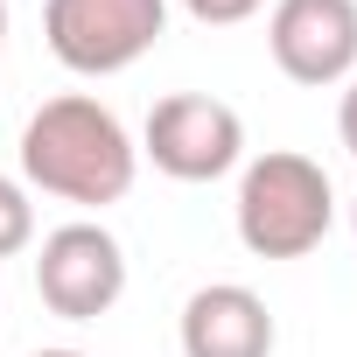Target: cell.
<instances>
[{
	"instance_id": "52a82bcc",
	"label": "cell",
	"mask_w": 357,
	"mask_h": 357,
	"mask_svg": "<svg viewBox=\"0 0 357 357\" xmlns=\"http://www.w3.org/2000/svg\"><path fill=\"white\" fill-rule=\"evenodd\" d=\"M183 357H273V315L252 287L211 280L183 301Z\"/></svg>"
},
{
	"instance_id": "7c38bea8",
	"label": "cell",
	"mask_w": 357,
	"mask_h": 357,
	"mask_svg": "<svg viewBox=\"0 0 357 357\" xmlns=\"http://www.w3.org/2000/svg\"><path fill=\"white\" fill-rule=\"evenodd\" d=\"M0 43H8V0H0Z\"/></svg>"
},
{
	"instance_id": "30bf717a",
	"label": "cell",
	"mask_w": 357,
	"mask_h": 357,
	"mask_svg": "<svg viewBox=\"0 0 357 357\" xmlns=\"http://www.w3.org/2000/svg\"><path fill=\"white\" fill-rule=\"evenodd\" d=\"M336 133H343V147L357 154V77H350V91H343V105H336Z\"/></svg>"
},
{
	"instance_id": "3957f363",
	"label": "cell",
	"mask_w": 357,
	"mask_h": 357,
	"mask_svg": "<svg viewBox=\"0 0 357 357\" xmlns=\"http://www.w3.org/2000/svg\"><path fill=\"white\" fill-rule=\"evenodd\" d=\"M50 56L77 77H119L168 36V0H50Z\"/></svg>"
},
{
	"instance_id": "5b68a950",
	"label": "cell",
	"mask_w": 357,
	"mask_h": 357,
	"mask_svg": "<svg viewBox=\"0 0 357 357\" xmlns=\"http://www.w3.org/2000/svg\"><path fill=\"white\" fill-rule=\"evenodd\" d=\"M36 294L50 315L63 322H98L119 308L126 294V245L98 225V218H70L43 238L36 252Z\"/></svg>"
},
{
	"instance_id": "6da1fadb",
	"label": "cell",
	"mask_w": 357,
	"mask_h": 357,
	"mask_svg": "<svg viewBox=\"0 0 357 357\" xmlns=\"http://www.w3.org/2000/svg\"><path fill=\"white\" fill-rule=\"evenodd\" d=\"M22 175L43 197L105 211V204H119L133 190L140 147H133V133L119 126L112 105H98L84 91H63V98L29 112V126H22Z\"/></svg>"
},
{
	"instance_id": "9c48e42d",
	"label": "cell",
	"mask_w": 357,
	"mask_h": 357,
	"mask_svg": "<svg viewBox=\"0 0 357 357\" xmlns=\"http://www.w3.org/2000/svg\"><path fill=\"white\" fill-rule=\"evenodd\" d=\"M183 8H190L204 29H231V22H252L266 0H183Z\"/></svg>"
},
{
	"instance_id": "4fadbf2b",
	"label": "cell",
	"mask_w": 357,
	"mask_h": 357,
	"mask_svg": "<svg viewBox=\"0 0 357 357\" xmlns=\"http://www.w3.org/2000/svg\"><path fill=\"white\" fill-rule=\"evenodd\" d=\"M350 231H357V204H350Z\"/></svg>"
},
{
	"instance_id": "ba28073f",
	"label": "cell",
	"mask_w": 357,
	"mask_h": 357,
	"mask_svg": "<svg viewBox=\"0 0 357 357\" xmlns=\"http://www.w3.org/2000/svg\"><path fill=\"white\" fill-rule=\"evenodd\" d=\"M29 245H36V204L15 175H0V259H15Z\"/></svg>"
},
{
	"instance_id": "277c9868",
	"label": "cell",
	"mask_w": 357,
	"mask_h": 357,
	"mask_svg": "<svg viewBox=\"0 0 357 357\" xmlns=\"http://www.w3.org/2000/svg\"><path fill=\"white\" fill-rule=\"evenodd\" d=\"M140 154L168 183H218V175H231L245 161V119L211 91H168L147 112Z\"/></svg>"
},
{
	"instance_id": "8992f818",
	"label": "cell",
	"mask_w": 357,
	"mask_h": 357,
	"mask_svg": "<svg viewBox=\"0 0 357 357\" xmlns=\"http://www.w3.org/2000/svg\"><path fill=\"white\" fill-rule=\"evenodd\" d=\"M266 50L294 84H350L357 77V0H273Z\"/></svg>"
},
{
	"instance_id": "7a4b0ae2",
	"label": "cell",
	"mask_w": 357,
	"mask_h": 357,
	"mask_svg": "<svg viewBox=\"0 0 357 357\" xmlns=\"http://www.w3.org/2000/svg\"><path fill=\"white\" fill-rule=\"evenodd\" d=\"M231 211H238V245L252 259H308L336 225V190H329L322 161L273 147V154L245 161Z\"/></svg>"
},
{
	"instance_id": "8fae6325",
	"label": "cell",
	"mask_w": 357,
	"mask_h": 357,
	"mask_svg": "<svg viewBox=\"0 0 357 357\" xmlns=\"http://www.w3.org/2000/svg\"><path fill=\"white\" fill-rule=\"evenodd\" d=\"M36 357H84V350H36Z\"/></svg>"
}]
</instances>
